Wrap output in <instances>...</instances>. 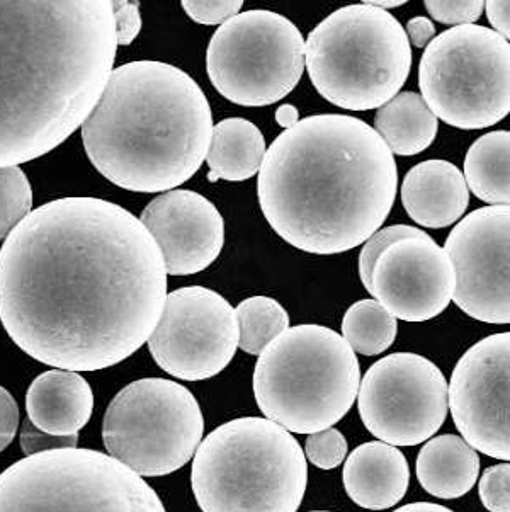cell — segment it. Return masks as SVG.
I'll return each instance as SVG.
<instances>
[{
	"label": "cell",
	"instance_id": "7a4b0ae2",
	"mask_svg": "<svg viewBox=\"0 0 510 512\" xmlns=\"http://www.w3.org/2000/svg\"><path fill=\"white\" fill-rule=\"evenodd\" d=\"M116 50L109 0H0V169L43 157L82 126Z\"/></svg>",
	"mask_w": 510,
	"mask_h": 512
},
{
	"label": "cell",
	"instance_id": "8d00e7d4",
	"mask_svg": "<svg viewBox=\"0 0 510 512\" xmlns=\"http://www.w3.org/2000/svg\"><path fill=\"white\" fill-rule=\"evenodd\" d=\"M408 41L417 48H427L434 38H436V26L432 24L431 19L419 16L412 18L405 26Z\"/></svg>",
	"mask_w": 510,
	"mask_h": 512
},
{
	"label": "cell",
	"instance_id": "f35d334b",
	"mask_svg": "<svg viewBox=\"0 0 510 512\" xmlns=\"http://www.w3.org/2000/svg\"><path fill=\"white\" fill-rule=\"evenodd\" d=\"M393 512H454L448 507L441 506V504H432V502H414V504H407V506L400 507L397 511Z\"/></svg>",
	"mask_w": 510,
	"mask_h": 512
},
{
	"label": "cell",
	"instance_id": "7402d4cb",
	"mask_svg": "<svg viewBox=\"0 0 510 512\" xmlns=\"http://www.w3.org/2000/svg\"><path fill=\"white\" fill-rule=\"evenodd\" d=\"M267 147L261 130L244 118H227L213 126L206 164L208 181L242 183L261 172Z\"/></svg>",
	"mask_w": 510,
	"mask_h": 512
},
{
	"label": "cell",
	"instance_id": "f546056e",
	"mask_svg": "<svg viewBox=\"0 0 510 512\" xmlns=\"http://www.w3.org/2000/svg\"><path fill=\"white\" fill-rule=\"evenodd\" d=\"M478 492L487 511L510 512V463L488 467L480 478Z\"/></svg>",
	"mask_w": 510,
	"mask_h": 512
},
{
	"label": "cell",
	"instance_id": "ab89813d",
	"mask_svg": "<svg viewBox=\"0 0 510 512\" xmlns=\"http://www.w3.org/2000/svg\"><path fill=\"white\" fill-rule=\"evenodd\" d=\"M368 2L369 6L378 7V9H393V7L405 6L407 2L405 0H364Z\"/></svg>",
	"mask_w": 510,
	"mask_h": 512
},
{
	"label": "cell",
	"instance_id": "e575fe53",
	"mask_svg": "<svg viewBox=\"0 0 510 512\" xmlns=\"http://www.w3.org/2000/svg\"><path fill=\"white\" fill-rule=\"evenodd\" d=\"M19 426V407L11 393L0 387V453L16 438Z\"/></svg>",
	"mask_w": 510,
	"mask_h": 512
},
{
	"label": "cell",
	"instance_id": "8fae6325",
	"mask_svg": "<svg viewBox=\"0 0 510 512\" xmlns=\"http://www.w3.org/2000/svg\"><path fill=\"white\" fill-rule=\"evenodd\" d=\"M305 38L278 12H240L218 28L206 52L211 84L230 103L271 106L300 84Z\"/></svg>",
	"mask_w": 510,
	"mask_h": 512
},
{
	"label": "cell",
	"instance_id": "30bf717a",
	"mask_svg": "<svg viewBox=\"0 0 510 512\" xmlns=\"http://www.w3.org/2000/svg\"><path fill=\"white\" fill-rule=\"evenodd\" d=\"M204 434L198 400L167 378H143L111 400L102 421L109 456L140 477H164L193 460Z\"/></svg>",
	"mask_w": 510,
	"mask_h": 512
},
{
	"label": "cell",
	"instance_id": "603a6c76",
	"mask_svg": "<svg viewBox=\"0 0 510 512\" xmlns=\"http://www.w3.org/2000/svg\"><path fill=\"white\" fill-rule=\"evenodd\" d=\"M378 131L391 154L412 157L431 147L439 131V121L417 92H400L381 106L374 116Z\"/></svg>",
	"mask_w": 510,
	"mask_h": 512
},
{
	"label": "cell",
	"instance_id": "8992f818",
	"mask_svg": "<svg viewBox=\"0 0 510 512\" xmlns=\"http://www.w3.org/2000/svg\"><path fill=\"white\" fill-rule=\"evenodd\" d=\"M361 387L356 353L323 325L289 327L254 370L257 407L289 433L313 434L346 417Z\"/></svg>",
	"mask_w": 510,
	"mask_h": 512
},
{
	"label": "cell",
	"instance_id": "277c9868",
	"mask_svg": "<svg viewBox=\"0 0 510 512\" xmlns=\"http://www.w3.org/2000/svg\"><path fill=\"white\" fill-rule=\"evenodd\" d=\"M91 164L118 188L174 191L203 165L213 113L198 82L155 60L121 65L82 123Z\"/></svg>",
	"mask_w": 510,
	"mask_h": 512
},
{
	"label": "cell",
	"instance_id": "e0dca14e",
	"mask_svg": "<svg viewBox=\"0 0 510 512\" xmlns=\"http://www.w3.org/2000/svg\"><path fill=\"white\" fill-rule=\"evenodd\" d=\"M140 222L159 245L170 276H191L210 268L225 244V222L204 196L187 189L160 194Z\"/></svg>",
	"mask_w": 510,
	"mask_h": 512
},
{
	"label": "cell",
	"instance_id": "60d3db41",
	"mask_svg": "<svg viewBox=\"0 0 510 512\" xmlns=\"http://www.w3.org/2000/svg\"><path fill=\"white\" fill-rule=\"evenodd\" d=\"M312 512H330V511H312Z\"/></svg>",
	"mask_w": 510,
	"mask_h": 512
},
{
	"label": "cell",
	"instance_id": "5bb4252c",
	"mask_svg": "<svg viewBox=\"0 0 510 512\" xmlns=\"http://www.w3.org/2000/svg\"><path fill=\"white\" fill-rule=\"evenodd\" d=\"M453 302L471 319L510 324V206H483L451 230Z\"/></svg>",
	"mask_w": 510,
	"mask_h": 512
},
{
	"label": "cell",
	"instance_id": "836d02e7",
	"mask_svg": "<svg viewBox=\"0 0 510 512\" xmlns=\"http://www.w3.org/2000/svg\"><path fill=\"white\" fill-rule=\"evenodd\" d=\"M114 24L118 46H128L142 31L140 4L130 0H113Z\"/></svg>",
	"mask_w": 510,
	"mask_h": 512
},
{
	"label": "cell",
	"instance_id": "9a60e30c",
	"mask_svg": "<svg viewBox=\"0 0 510 512\" xmlns=\"http://www.w3.org/2000/svg\"><path fill=\"white\" fill-rule=\"evenodd\" d=\"M454 426L471 448L510 461V332L473 344L449 382Z\"/></svg>",
	"mask_w": 510,
	"mask_h": 512
},
{
	"label": "cell",
	"instance_id": "d6986e66",
	"mask_svg": "<svg viewBox=\"0 0 510 512\" xmlns=\"http://www.w3.org/2000/svg\"><path fill=\"white\" fill-rule=\"evenodd\" d=\"M342 480L354 504L368 511H385L407 494L410 467L398 448L371 441L347 456Z\"/></svg>",
	"mask_w": 510,
	"mask_h": 512
},
{
	"label": "cell",
	"instance_id": "4dcf8cb0",
	"mask_svg": "<svg viewBox=\"0 0 510 512\" xmlns=\"http://www.w3.org/2000/svg\"><path fill=\"white\" fill-rule=\"evenodd\" d=\"M425 9L437 23L449 26H466L475 24L483 11L482 0H425Z\"/></svg>",
	"mask_w": 510,
	"mask_h": 512
},
{
	"label": "cell",
	"instance_id": "6da1fadb",
	"mask_svg": "<svg viewBox=\"0 0 510 512\" xmlns=\"http://www.w3.org/2000/svg\"><path fill=\"white\" fill-rule=\"evenodd\" d=\"M165 298L159 245L111 201H50L0 249V322L24 353L58 370L130 358L152 336Z\"/></svg>",
	"mask_w": 510,
	"mask_h": 512
},
{
	"label": "cell",
	"instance_id": "44dd1931",
	"mask_svg": "<svg viewBox=\"0 0 510 512\" xmlns=\"http://www.w3.org/2000/svg\"><path fill=\"white\" fill-rule=\"evenodd\" d=\"M415 467L427 494L451 501L473 489L480 475V456L465 439L442 434L422 446Z\"/></svg>",
	"mask_w": 510,
	"mask_h": 512
},
{
	"label": "cell",
	"instance_id": "2e32d148",
	"mask_svg": "<svg viewBox=\"0 0 510 512\" xmlns=\"http://www.w3.org/2000/svg\"><path fill=\"white\" fill-rule=\"evenodd\" d=\"M454 290L453 262L425 234L386 247L374 264L369 295L395 319L427 322L449 307Z\"/></svg>",
	"mask_w": 510,
	"mask_h": 512
},
{
	"label": "cell",
	"instance_id": "74e56055",
	"mask_svg": "<svg viewBox=\"0 0 510 512\" xmlns=\"http://www.w3.org/2000/svg\"><path fill=\"white\" fill-rule=\"evenodd\" d=\"M276 121L284 131L291 130L300 123V111L293 104H283L276 109Z\"/></svg>",
	"mask_w": 510,
	"mask_h": 512
},
{
	"label": "cell",
	"instance_id": "9c48e42d",
	"mask_svg": "<svg viewBox=\"0 0 510 512\" xmlns=\"http://www.w3.org/2000/svg\"><path fill=\"white\" fill-rule=\"evenodd\" d=\"M420 96L437 120L459 130H485L510 113V43L493 29H448L425 48Z\"/></svg>",
	"mask_w": 510,
	"mask_h": 512
},
{
	"label": "cell",
	"instance_id": "d6a6232c",
	"mask_svg": "<svg viewBox=\"0 0 510 512\" xmlns=\"http://www.w3.org/2000/svg\"><path fill=\"white\" fill-rule=\"evenodd\" d=\"M79 443V434L74 436H50V434L43 433L40 429L33 426V422L26 419L23 424V431H21V448H23L24 455L33 456L38 453H45L51 450H68V448H77Z\"/></svg>",
	"mask_w": 510,
	"mask_h": 512
},
{
	"label": "cell",
	"instance_id": "5b68a950",
	"mask_svg": "<svg viewBox=\"0 0 510 512\" xmlns=\"http://www.w3.org/2000/svg\"><path fill=\"white\" fill-rule=\"evenodd\" d=\"M308 465L295 436L266 417H240L199 444L191 468L203 512H296Z\"/></svg>",
	"mask_w": 510,
	"mask_h": 512
},
{
	"label": "cell",
	"instance_id": "f1b7e54d",
	"mask_svg": "<svg viewBox=\"0 0 510 512\" xmlns=\"http://www.w3.org/2000/svg\"><path fill=\"white\" fill-rule=\"evenodd\" d=\"M305 456L320 470H334L347 458L346 438L334 427L310 434L306 439Z\"/></svg>",
	"mask_w": 510,
	"mask_h": 512
},
{
	"label": "cell",
	"instance_id": "4316f807",
	"mask_svg": "<svg viewBox=\"0 0 510 512\" xmlns=\"http://www.w3.org/2000/svg\"><path fill=\"white\" fill-rule=\"evenodd\" d=\"M33 211V189L23 169H0V240H6L12 230Z\"/></svg>",
	"mask_w": 510,
	"mask_h": 512
},
{
	"label": "cell",
	"instance_id": "d590c367",
	"mask_svg": "<svg viewBox=\"0 0 510 512\" xmlns=\"http://www.w3.org/2000/svg\"><path fill=\"white\" fill-rule=\"evenodd\" d=\"M488 23L492 24L493 31L499 33L504 40L510 43V2L505 0H488L485 2Z\"/></svg>",
	"mask_w": 510,
	"mask_h": 512
},
{
	"label": "cell",
	"instance_id": "52a82bcc",
	"mask_svg": "<svg viewBox=\"0 0 510 512\" xmlns=\"http://www.w3.org/2000/svg\"><path fill=\"white\" fill-rule=\"evenodd\" d=\"M305 58L325 101L347 111H369L402 91L412 69V46L397 18L361 2L323 19L305 41Z\"/></svg>",
	"mask_w": 510,
	"mask_h": 512
},
{
	"label": "cell",
	"instance_id": "3957f363",
	"mask_svg": "<svg viewBox=\"0 0 510 512\" xmlns=\"http://www.w3.org/2000/svg\"><path fill=\"white\" fill-rule=\"evenodd\" d=\"M397 162L373 126L317 114L267 148L257 183L272 230L300 251L334 256L380 230L395 205Z\"/></svg>",
	"mask_w": 510,
	"mask_h": 512
},
{
	"label": "cell",
	"instance_id": "1f68e13d",
	"mask_svg": "<svg viewBox=\"0 0 510 512\" xmlns=\"http://www.w3.org/2000/svg\"><path fill=\"white\" fill-rule=\"evenodd\" d=\"M182 7L194 23L204 26L228 23L242 11V0H184Z\"/></svg>",
	"mask_w": 510,
	"mask_h": 512
},
{
	"label": "cell",
	"instance_id": "ac0fdd59",
	"mask_svg": "<svg viewBox=\"0 0 510 512\" xmlns=\"http://www.w3.org/2000/svg\"><path fill=\"white\" fill-rule=\"evenodd\" d=\"M403 208L417 225L446 228L458 222L470 205L465 174L448 160L414 165L402 183Z\"/></svg>",
	"mask_w": 510,
	"mask_h": 512
},
{
	"label": "cell",
	"instance_id": "d4e9b609",
	"mask_svg": "<svg viewBox=\"0 0 510 512\" xmlns=\"http://www.w3.org/2000/svg\"><path fill=\"white\" fill-rule=\"evenodd\" d=\"M398 322L376 300H361L347 308L342 319V337L354 353L376 356L385 353L397 339Z\"/></svg>",
	"mask_w": 510,
	"mask_h": 512
},
{
	"label": "cell",
	"instance_id": "ba28073f",
	"mask_svg": "<svg viewBox=\"0 0 510 512\" xmlns=\"http://www.w3.org/2000/svg\"><path fill=\"white\" fill-rule=\"evenodd\" d=\"M0 512H167L159 494L101 451L26 456L0 473Z\"/></svg>",
	"mask_w": 510,
	"mask_h": 512
},
{
	"label": "cell",
	"instance_id": "7c38bea8",
	"mask_svg": "<svg viewBox=\"0 0 510 512\" xmlns=\"http://www.w3.org/2000/svg\"><path fill=\"white\" fill-rule=\"evenodd\" d=\"M449 385L431 359L393 353L364 375L357 409L364 426L391 446H417L441 429L448 417Z\"/></svg>",
	"mask_w": 510,
	"mask_h": 512
},
{
	"label": "cell",
	"instance_id": "cb8c5ba5",
	"mask_svg": "<svg viewBox=\"0 0 510 512\" xmlns=\"http://www.w3.org/2000/svg\"><path fill=\"white\" fill-rule=\"evenodd\" d=\"M468 189L490 206H510V131L485 133L465 157Z\"/></svg>",
	"mask_w": 510,
	"mask_h": 512
},
{
	"label": "cell",
	"instance_id": "83f0119b",
	"mask_svg": "<svg viewBox=\"0 0 510 512\" xmlns=\"http://www.w3.org/2000/svg\"><path fill=\"white\" fill-rule=\"evenodd\" d=\"M424 230L410 225H391V227L381 228L376 234L371 235L364 242L361 254H359V276L363 281L366 291L371 290V274H373L374 264L378 257L383 254L386 247L395 244L398 240L412 239V237H422Z\"/></svg>",
	"mask_w": 510,
	"mask_h": 512
},
{
	"label": "cell",
	"instance_id": "4fadbf2b",
	"mask_svg": "<svg viewBox=\"0 0 510 512\" xmlns=\"http://www.w3.org/2000/svg\"><path fill=\"white\" fill-rule=\"evenodd\" d=\"M237 348L235 308L220 293L203 286L167 293L159 324L148 339L155 363L186 382L218 375Z\"/></svg>",
	"mask_w": 510,
	"mask_h": 512
},
{
	"label": "cell",
	"instance_id": "484cf974",
	"mask_svg": "<svg viewBox=\"0 0 510 512\" xmlns=\"http://www.w3.org/2000/svg\"><path fill=\"white\" fill-rule=\"evenodd\" d=\"M238 348L261 356L274 339L289 329V315L281 303L269 296H252L235 308Z\"/></svg>",
	"mask_w": 510,
	"mask_h": 512
},
{
	"label": "cell",
	"instance_id": "ffe728a7",
	"mask_svg": "<svg viewBox=\"0 0 510 512\" xmlns=\"http://www.w3.org/2000/svg\"><path fill=\"white\" fill-rule=\"evenodd\" d=\"M94 393L77 371L41 373L29 387L26 412L36 429L50 436H74L91 421Z\"/></svg>",
	"mask_w": 510,
	"mask_h": 512
}]
</instances>
